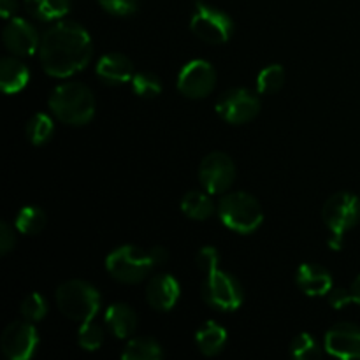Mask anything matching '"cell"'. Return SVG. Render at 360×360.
<instances>
[{"instance_id": "d590c367", "label": "cell", "mask_w": 360, "mask_h": 360, "mask_svg": "<svg viewBox=\"0 0 360 360\" xmlns=\"http://www.w3.org/2000/svg\"><path fill=\"white\" fill-rule=\"evenodd\" d=\"M151 255H153L157 266H162V264H165V260L169 259V253L164 246H155V248L151 250Z\"/></svg>"}, {"instance_id": "f546056e", "label": "cell", "mask_w": 360, "mask_h": 360, "mask_svg": "<svg viewBox=\"0 0 360 360\" xmlns=\"http://www.w3.org/2000/svg\"><path fill=\"white\" fill-rule=\"evenodd\" d=\"M21 315L28 322H41L48 315V302L37 292H32L21 302Z\"/></svg>"}, {"instance_id": "5bb4252c", "label": "cell", "mask_w": 360, "mask_h": 360, "mask_svg": "<svg viewBox=\"0 0 360 360\" xmlns=\"http://www.w3.org/2000/svg\"><path fill=\"white\" fill-rule=\"evenodd\" d=\"M326 350L338 359H360V327L340 322L326 334Z\"/></svg>"}, {"instance_id": "52a82bcc", "label": "cell", "mask_w": 360, "mask_h": 360, "mask_svg": "<svg viewBox=\"0 0 360 360\" xmlns=\"http://www.w3.org/2000/svg\"><path fill=\"white\" fill-rule=\"evenodd\" d=\"M190 30L200 41L220 46L225 44L234 34V21L227 13L199 0L195 2L190 18Z\"/></svg>"}, {"instance_id": "e0dca14e", "label": "cell", "mask_w": 360, "mask_h": 360, "mask_svg": "<svg viewBox=\"0 0 360 360\" xmlns=\"http://www.w3.org/2000/svg\"><path fill=\"white\" fill-rule=\"evenodd\" d=\"M97 74L104 83L118 86L130 83L136 74L132 60L123 53H105L97 62Z\"/></svg>"}, {"instance_id": "5b68a950", "label": "cell", "mask_w": 360, "mask_h": 360, "mask_svg": "<svg viewBox=\"0 0 360 360\" xmlns=\"http://www.w3.org/2000/svg\"><path fill=\"white\" fill-rule=\"evenodd\" d=\"M322 220L330 232V248L340 250L345 234L359 224L360 199L350 192H340L329 197L323 204Z\"/></svg>"}, {"instance_id": "2e32d148", "label": "cell", "mask_w": 360, "mask_h": 360, "mask_svg": "<svg viewBox=\"0 0 360 360\" xmlns=\"http://www.w3.org/2000/svg\"><path fill=\"white\" fill-rule=\"evenodd\" d=\"M295 285L309 297L327 295L333 290V276L319 264H301L295 273Z\"/></svg>"}, {"instance_id": "ffe728a7", "label": "cell", "mask_w": 360, "mask_h": 360, "mask_svg": "<svg viewBox=\"0 0 360 360\" xmlns=\"http://www.w3.org/2000/svg\"><path fill=\"white\" fill-rule=\"evenodd\" d=\"M195 343L200 354L206 355V357H213L224 350L225 343H227V330L218 322L210 320L197 330Z\"/></svg>"}, {"instance_id": "7c38bea8", "label": "cell", "mask_w": 360, "mask_h": 360, "mask_svg": "<svg viewBox=\"0 0 360 360\" xmlns=\"http://www.w3.org/2000/svg\"><path fill=\"white\" fill-rule=\"evenodd\" d=\"M37 343V329L34 327V322L28 320L9 323L0 338V348L9 360H28L35 354Z\"/></svg>"}, {"instance_id": "836d02e7", "label": "cell", "mask_w": 360, "mask_h": 360, "mask_svg": "<svg viewBox=\"0 0 360 360\" xmlns=\"http://www.w3.org/2000/svg\"><path fill=\"white\" fill-rule=\"evenodd\" d=\"M350 302V290H347V288H334V290L329 292V304L333 306L334 309L345 308V306H348Z\"/></svg>"}, {"instance_id": "4fadbf2b", "label": "cell", "mask_w": 360, "mask_h": 360, "mask_svg": "<svg viewBox=\"0 0 360 360\" xmlns=\"http://www.w3.org/2000/svg\"><path fill=\"white\" fill-rule=\"evenodd\" d=\"M4 44L13 55L30 56L39 51L41 35L35 30L34 25L28 23L23 18H11L9 23L4 28Z\"/></svg>"}, {"instance_id": "d6a6232c", "label": "cell", "mask_w": 360, "mask_h": 360, "mask_svg": "<svg viewBox=\"0 0 360 360\" xmlns=\"http://www.w3.org/2000/svg\"><path fill=\"white\" fill-rule=\"evenodd\" d=\"M16 245V236L14 229L7 221L0 224V255H7Z\"/></svg>"}, {"instance_id": "ac0fdd59", "label": "cell", "mask_w": 360, "mask_h": 360, "mask_svg": "<svg viewBox=\"0 0 360 360\" xmlns=\"http://www.w3.org/2000/svg\"><path fill=\"white\" fill-rule=\"evenodd\" d=\"M30 79L27 65L14 56H6L0 62V88L4 94L13 95L23 90Z\"/></svg>"}, {"instance_id": "8fae6325", "label": "cell", "mask_w": 360, "mask_h": 360, "mask_svg": "<svg viewBox=\"0 0 360 360\" xmlns=\"http://www.w3.org/2000/svg\"><path fill=\"white\" fill-rule=\"evenodd\" d=\"M217 84V70L207 60L197 58L183 65L179 70L178 86L179 94H183L188 98H204L213 91Z\"/></svg>"}, {"instance_id": "d4e9b609", "label": "cell", "mask_w": 360, "mask_h": 360, "mask_svg": "<svg viewBox=\"0 0 360 360\" xmlns=\"http://www.w3.org/2000/svg\"><path fill=\"white\" fill-rule=\"evenodd\" d=\"M16 229L25 236H37L46 225V213L37 206H25L16 214Z\"/></svg>"}, {"instance_id": "603a6c76", "label": "cell", "mask_w": 360, "mask_h": 360, "mask_svg": "<svg viewBox=\"0 0 360 360\" xmlns=\"http://www.w3.org/2000/svg\"><path fill=\"white\" fill-rule=\"evenodd\" d=\"M27 9L41 21H55L65 16L70 9V0H25Z\"/></svg>"}, {"instance_id": "f1b7e54d", "label": "cell", "mask_w": 360, "mask_h": 360, "mask_svg": "<svg viewBox=\"0 0 360 360\" xmlns=\"http://www.w3.org/2000/svg\"><path fill=\"white\" fill-rule=\"evenodd\" d=\"M102 341H104V330H102V327L98 323H95L94 320L81 323L79 333H77V343H79V347L83 350H98L102 347Z\"/></svg>"}, {"instance_id": "6da1fadb", "label": "cell", "mask_w": 360, "mask_h": 360, "mask_svg": "<svg viewBox=\"0 0 360 360\" xmlns=\"http://www.w3.org/2000/svg\"><path fill=\"white\" fill-rule=\"evenodd\" d=\"M91 56L94 42L90 34L76 21H58L42 34L39 58L49 76H74L90 63Z\"/></svg>"}, {"instance_id": "4316f807", "label": "cell", "mask_w": 360, "mask_h": 360, "mask_svg": "<svg viewBox=\"0 0 360 360\" xmlns=\"http://www.w3.org/2000/svg\"><path fill=\"white\" fill-rule=\"evenodd\" d=\"M130 86L141 98H155L162 94L160 77L151 72H136L130 81Z\"/></svg>"}, {"instance_id": "44dd1931", "label": "cell", "mask_w": 360, "mask_h": 360, "mask_svg": "<svg viewBox=\"0 0 360 360\" xmlns=\"http://www.w3.org/2000/svg\"><path fill=\"white\" fill-rule=\"evenodd\" d=\"M164 357L160 343L153 338H132L127 341L122 350V359L125 360H160Z\"/></svg>"}, {"instance_id": "e575fe53", "label": "cell", "mask_w": 360, "mask_h": 360, "mask_svg": "<svg viewBox=\"0 0 360 360\" xmlns=\"http://www.w3.org/2000/svg\"><path fill=\"white\" fill-rule=\"evenodd\" d=\"M18 9V0H0V14L4 20H11Z\"/></svg>"}, {"instance_id": "d6986e66", "label": "cell", "mask_w": 360, "mask_h": 360, "mask_svg": "<svg viewBox=\"0 0 360 360\" xmlns=\"http://www.w3.org/2000/svg\"><path fill=\"white\" fill-rule=\"evenodd\" d=\"M105 326L118 340H127L137 329V315L130 306L123 302L111 304L105 311Z\"/></svg>"}, {"instance_id": "9a60e30c", "label": "cell", "mask_w": 360, "mask_h": 360, "mask_svg": "<svg viewBox=\"0 0 360 360\" xmlns=\"http://www.w3.org/2000/svg\"><path fill=\"white\" fill-rule=\"evenodd\" d=\"M179 283L172 274H157L146 285V301L157 311H171L179 299Z\"/></svg>"}, {"instance_id": "1f68e13d", "label": "cell", "mask_w": 360, "mask_h": 360, "mask_svg": "<svg viewBox=\"0 0 360 360\" xmlns=\"http://www.w3.org/2000/svg\"><path fill=\"white\" fill-rule=\"evenodd\" d=\"M195 262H197V267H199L202 273L210 274L218 269L220 253H218V250L213 248V246H204V248H200L199 253H197Z\"/></svg>"}, {"instance_id": "ba28073f", "label": "cell", "mask_w": 360, "mask_h": 360, "mask_svg": "<svg viewBox=\"0 0 360 360\" xmlns=\"http://www.w3.org/2000/svg\"><path fill=\"white\" fill-rule=\"evenodd\" d=\"M204 302L221 313H232L243 304L241 283L225 271H213L204 280L200 288Z\"/></svg>"}, {"instance_id": "83f0119b", "label": "cell", "mask_w": 360, "mask_h": 360, "mask_svg": "<svg viewBox=\"0 0 360 360\" xmlns=\"http://www.w3.org/2000/svg\"><path fill=\"white\" fill-rule=\"evenodd\" d=\"M290 355L297 360H308L320 357L322 350H320V345L316 343L315 338L309 336L308 333H301L292 341Z\"/></svg>"}, {"instance_id": "8992f818", "label": "cell", "mask_w": 360, "mask_h": 360, "mask_svg": "<svg viewBox=\"0 0 360 360\" xmlns=\"http://www.w3.org/2000/svg\"><path fill=\"white\" fill-rule=\"evenodd\" d=\"M157 266L151 252H143L137 246L125 245L105 257V269L120 283H141Z\"/></svg>"}, {"instance_id": "7a4b0ae2", "label": "cell", "mask_w": 360, "mask_h": 360, "mask_svg": "<svg viewBox=\"0 0 360 360\" xmlns=\"http://www.w3.org/2000/svg\"><path fill=\"white\" fill-rule=\"evenodd\" d=\"M48 105L53 116L67 125H86L95 116V97L86 84L79 81L62 83L51 91Z\"/></svg>"}, {"instance_id": "3957f363", "label": "cell", "mask_w": 360, "mask_h": 360, "mask_svg": "<svg viewBox=\"0 0 360 360\" xmlns=\"http://www.w3.org/2000/svg\"><path fill=\"white\" fill-rule=\"evenodd\" d=\"M55 301L63 316L77 323L94 320L101 308V294L83 280H69L56 288Z\"/></svg>"}, {"instance_id": "cb8c5ba5", "label": "cell", "mask_w": 360, "mask_h": 360, "mask_svg": "<svg viewBox=\"0 0 360 360\" xmlns=\"http://www.w3.org/2000/svg\"><path fill=\"white\" fill-rule=\"evenodd\" d=\"M25 134H27V139L30 141L34 146H42V144L48 143L53 137V134H55V122H53L51 116L46 115V112H37V115H34L27 122Z\"/></svg>"}, {"instance_id": "8d00e7d4", "label": "cell", "mask_w": 360, "mask_h": 360, "mask_svg": "<svg viewBox=\"0 0 360 360\" xmlns=\"http://www.w3.org/2000/svg\"><path fill=\"white\" fill-rule=\"evenodd\" d=\"M348 290H350L352 302H355V304L360 306V274L357 278H355L354 283H352V287L348 288Z\"/></svg>"}, {"instance_id": "30bf717a", "label": "cell", "mask_w": 360, "mask_h": 360, "mask_svg": "<svg viewBox=\"0 0 360 360\" xmlns=\"http://www.w3.org/2000/svg\"><path fill=\"white\" fill-rule=\"evenodd\" d=\"M199 179L207 193H224L236 179V165L224 151H211L202 158L199 167Z\"/></svg>"}, {"instance_id": "4dcf8cb0", "label": "cell", "mask_w": 360, "mask_h": 360, "mask_svg": "<svg viewBox=\"0 0 360 360\" xmlns=\"http://www.w3.org/2000/svg\"><path fill=\"white\" fill-rule=\"evenodd\" d=\"M105 13L112 16H130L139 7V0H97Z\"/></svg>"}, {"instance_id": "7402d4cb", "label": "cell", "mask_w": 360, "mask_h": 360, "mask_svg": "<svg viewBox=\"0 0 360 360\" xmlns=\"http://www.w3.org/2000/svg\"><path fill=\"white\" fill-rule=\"evenodd\" d=\"M211 193L199 192V190H192L186 193L181 200V211L192 220H207L213 214L214 206L211 200Z\"/></svg>"}, {"instance_id": "9c48e42d", "label": "cell", "mask_w": 360, "mask_h": 360, "mask_svg": "<svg viewBox=\"0 0 360 360\" xmlns=\"http://www.w3.org/2000/svg\"><path fill=\"white\" fill-rule=\"evenodd\" d=\"M217 115L231 125H243L260 112V98L248 88H231L218 97Z\"/></svg>"}, {"instance_id": "277c9868", "label": "cell", "mask_w": 360, "mask_h": 360, "mask_svg": "<svg viewBox=\"0 0 360 360\" xmlns=\"http://www.w3.org/2000/svg\"><path fill=\"white\" fill-rule=\"evenodd\" d=\"M218 214L225 227L239 234H252L264 221L262 206L246 192L225 193L218 204Z\"/></svg>"}, {"instance_id": "484cf974", "label": "cell", "mask_w": 360, "mask_h": 360, "mask_svg": "<svg viewBox=\"0 0 360 360\" xmlns=\"http://www.w3.org/2000/svg\"><path fill=\"white\" fill-rule=\"evenodd\" d=\"M285 83V69L280 63H271L266 69H262L257 76V90L259 94L271 95L281 90Z\"/></svg>"}]
</instances>
